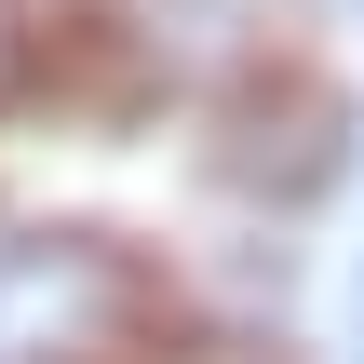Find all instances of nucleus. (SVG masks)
Returning <instances> with one entry per match:
<instances>
[{
  "label": "nucleus",
  "instance_id": "nucleus-1",
  "mask_svg": "<svg viewBox=\"0 0 364 364\" xmlns=\"http://www.w3.org/2000/svg\"><path fill=\"white\" fill-rule=\"evenodd\" d=\"M162 284L95 230H0V364H149Z\"/></svg>",
  "mask_w": 364,
  "mask_h": 364
},
{
  "label": "nucleus",
  "instance_id": "nucleus-2",
  "mask_svg": "<svg viewBox=\"0 0 364 364\" xmlns=\"http://www.w3.org/2000/svg\"><path fill=\"white\" fill-rule=\"evenodd\" d=\"M149 364H270V351H243V338H189V351H149Z\"/></svg>",
  "mask_w": 364,
  "mask_h": 364
},
{
  "label": "nucleus",
  "instance_id": "nucleus-3",
  "mask_svg": "<svg viewBox=\"0 0 364 364\" xmlns=\"http://www.w3.org/2000/svg\"><path fill=\"white\" fill-rule=\"evenodd\" d=\"M351 351H364V243H351Z\"/></svg>",
  "mask_w": 364,
  "mask_h": 364
}]
</instances>
